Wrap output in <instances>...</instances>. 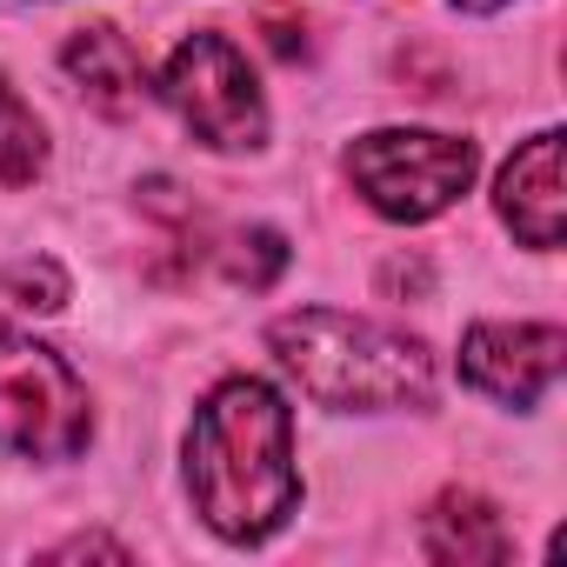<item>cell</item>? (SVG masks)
Listing matches in <instances>:
<instances>
[{
  "mask_svg": "<svg viewBox=\"0 0 567 567\" xmlns=\"http://www.w3.org/2000/svg\"><path fill=\"white\" fill-rule=\"evenodd\" d=\"M187 501L194 514L234 540L260 547L288 527L301 507V467H295V408L267 381L234 374L220 381L187 427Z\"/></svg>",
  "mask_w": 567,
  "mask_h": 567,
  "instance_id": "obj_1",
  "label": "cell"
},
{
  "mask_svg": "<svg viewBox=\"0 0 567 567\" xmlns=\"http://www.w3.org/2000/svg\"><path fill=\"white\" fill-rule=\"evenodd\" d=\"M267 354L308 401L334 414H394L434 401V354L414 334L381 328L368 315L295 308L267 328Z\"/></svg>",
  "mask_w": 567,
  "mask_h": 567,
  "instance_id": "obj_2",
  "label": "cell"
},
{
  "mask_svg": "<svg viewBox=\"0 0 567 567\" xmlns=\"http://www.w3.org/2000/svg\"><path fill=\"white\" fill-rule=\"evenodd\" d=\"M474 141L461 134H434V127H374L348 147V181L354 194L401 227H421L434 214H447L467 187H474Z\"/></svg>",
  "mask_w": 567,
  "mask_h": 567,
  "instance_id": "obj_3",
  "label": "cell"
},
{
  "mask_svg": "<svg viewBox=\"0 0 567 567\" xmlns=\"http://www.w3.org/2000/svg\"><path fill=\"white\" fill-rule=\"evenodd\" d=\"M94 441L81 374L34 334L0 321V447L21 461H74Z\"/></svg>",
  "mask_w": 567,
  "mask_h": 567,
  "instance_id": "obj_4",
  "label": "cell"
},
{
  "mask_svg": "<svg viewBox=\"0 0 567 567\" xmlns=\"http://www.w3.org/2000/svg\"><path fill=\"white\" fill-rule=\"evenodd\" d=\"M161 101L214 154H254L267 141V101L247 54L227 34H187L161 68Z\"/></svg>",
  "mask_w": 567,
  "mask_h": 567,
  "instance_id": "obj_5",
  "label": "cell"
},
{
  "mask_svg": "<svg viewBox=\"0 0 567 567\" xmlns=\"http://www.w3.org/2000/svg\"><path fill=\"white\" fill-rule=\"evenodd\" d=\"M567 361V334L547 321H481L461 334V381L501 408H534Z\"/></svg>",
  "mask_w": 567,
  "mask_h": 567,
  "instance_id": "obj_6",
  "label": "cell"
},
{
  "mask_svg": "<svg viewBox=\"0 0 567 567\" xmlns=\"http://www.w3.org/2000/svg\"><path fill=\"white\" fill-rule=\"evenodd\" d=\"M560 127H540L534 141L514 147V161L501 167L494 181V207L501 220L514 227L520 247L534 254H554L560 247V214H567V181H560Z\"/></svg>",
  "mask_w": 567,
  "mask_h": 567,
  "instance_id": "obj_7",
  "label": "cell"
},
{
  "mask_svg": "<svg viewBox=\"0 0 567 567\" xmlns=\"http://www.w3.org/2000/svg\"><path fill=\"white\" fill-rule=\"evenodd\" d=\"M61 68H68V81L87 94V107L94 114H107V121H134L141 107H147V61L134 54V41L121 34V28H81L68 48H61Z\"/></svg>",
  "mask_w": 567,
  "mask_h": 567,
  "instance_id": "obj_8",
  "label": "cell"
},
{
  "mask_svg": "<svg viewBox=\"0 0 567 567\" xmlns=\"http://www.w3.org/2000/svg\"><path fill=\"white\" fill-rule=\"evenodd\" d=\"M421 554L427 560H461V567H494V560L514 554V540H507V520L487 494L447 487L421 514Z\"/></svg>",
  "mask_w": 567,
  "mask_h": 567,
  "instance_id": "obj_9",
  "label": "cell"
},
{
  "mask_svg": "<svg viewBox=\"0 0 567 567\" xmlns=\"http://www.w3.org/2000/svg\"><path fill=\"white\" fill-rule=\"evenodd\" d=\"M48 167V134L34 107L14 94V81L0 74V187H34Z\"/></svg>",
  "mask_w": 567,
  "mask_h": 567,
  "instance_id": "obj_10",
  "label": "cell"
},
{
  "mask_svg": "<svg viewBox=\"0 0 567 567\" xmlns=\"http://www.w3.org/2000/svg\"><path fill=\"white\" fill-rule=\"evenodd\" d=\"M0 288L14 295V308H34V315H61L68 308V274L54 260H14L0 274Z\"/></svg>",
  "mask_w": 567,
  "mask_h": 567,
  "instance_id": "obj_11",
  "label": "cell"
},
{
  "mask_svg": "<svg viewBox=\"0 0 567 567\" xmlns=\"http://www.w3.org/2000/svg\"><path fill=\"white\" fill-rule=\"evenodd\" d=\"M240 247H247V254H227V274L247 280V288H267V280L288 267V240H280L274 227H247Z\"/></svg>",
  "mask_w": 567,
  "mask_h": 567,
  "instance_id": "obj_12",
  "label": "cell"
},
{
  "mask_svg": "<svg viewBox=\"0 0 567 567\" xmlns=\"http://www.w3.org/2000/svg\"><path fill=\"white\" fill-rule=\"evenodd\" d=\"M81 554H107V560H127V547H121V540H101V534H81V540L54 547L48 560H81Z\"/></svg>",
  "mask_w": 567,
  "mask_h": 567,
  "instance_id": "obj_13",
  "label": "cell"
},
{
  "mask_svg": "<svg viewBox=\"0 0 567 567\" xmlns=\"http://www.w3.org/2000/svg\"><path fill=\"white\" fill-rule=\"evenodd\" d=\"M454 8H461V14H501L507 0H454Z\"/></svg>",
  "mask_w": 567,
  "mask_h": 567,
  "instance_id": "obj_14",
  "label": "cell"
}]
</instances>
